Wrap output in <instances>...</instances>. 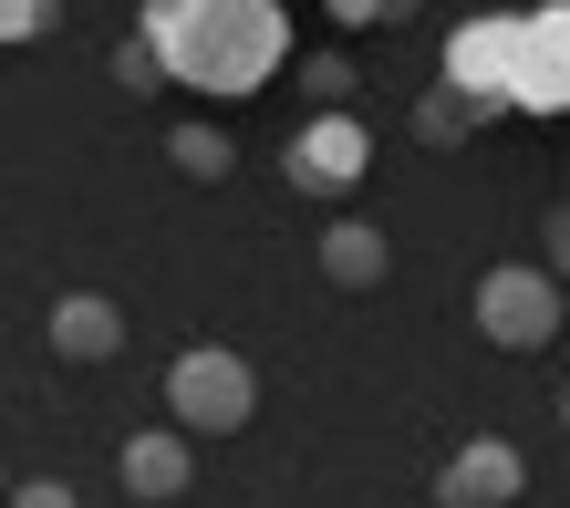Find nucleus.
Returning <instances> with one entry per match:
<instances>
[{"label": "nucleus", "mask_w": 570, "mask_h": 508, "mask_svg": "<svg viewBox=\"0 0 570 508\" xmlns=\"http://www.w3.org/2000/svg\"><path fill=\"white\" fill-rule=\"evenodd\" d=\"M146 52L166 84L259 94L291 62V11L281 0H146Z\"/></svg>", "instance_id": "f257e3e1"}, {"label": "nucleus", "mask_w": 570, "mask_h": 508, "mask_svg": "<svg viewBox=\"0 0 570 508\" xmlns=\"http://www.w3.org/2000/svg\"><path fill=\"white\" fill-rule=\"evenodd\" d=\"M166 416H177V436H239L259 416V374L228 343H187L166 363Z\"/></svg>", "instance_id": "f03ea898"}, {"label": "nucleus", "mask_w": 570, "mask_h": 508, "mask_svg": "<svg viewBox=\"0 0 570 508\" xmlns=\"http://www.w3.org/2000/svg\"><path fill=\"white\" fill-rule=\"evenodd\" d=\"M560 301L570 291L550 281L540 260H498L488 281H478V332H488L498 353H550L560 343Z\"/></svg>", "instance_id": "7ed1b4c3"}, {"label": "nucleus", "mask_w": 570, "mask_h": 508, "mask_svg": "<svg viewBox=\"0 0 570 508\" xmlns=\"http://www.w3.org/2000/svg\"><path fill=\"white\" fill-rule=\"evenodd\" d=\"M363 177H374V135H363L353 105H332V115H312L291 135V187L301 197H353Z\"/></svg>", "instance_id": "20e7f679"}, {"label": "nucleus", "mask_w": 570, "mask_h": 508, "mask_svg": "<svg viewBox=\"0 0 570 508\" xmlns=\"http://www.w3.org/2000/svg\"><path fill=\"white\" fill-rule=\"evenodd\" d=\"M446 84L466 94V105L509 115V84H519V11H478L446 31Z\"/></svg>", "instance_id": "39448f33"}, {"label": "nucleus", "mask_w": 570, "mask_h": 508, "mask_svg": "<svg viewBox=\"0 0 570 508\" xmlns=\"http://www.w3.org/2000/svg\"><path fill=\"white\" fill-rule=\"evenodd\" d=\"M509 115H570V0L519 11V84H509Z\"/></svg>", "instance_id": "423d86ee"}, {"label": "nucleus", "mask_w": 570, "mask_h": 508, "mask_svg": "<svg viewBox=\"0 0 570 508\" xmlns=\"http://www.w3.org/2000/svg\"><path fill=\"white\" fill-rule=\"evenodd\" d=\"M519 498H529V457L509 436H466L435 478V508H519Z\"/></svg>", "instance_id": "0eeeda50"}, {"label": "nucleus", "mask_w": 570, "mask_h": 508, "mask_svg": "<svg viewBox=\"0 0 570 508\" xmlns=\"http://www.w3.org/2000/svg\"><path fill=\"white\" fill-rule=\"evenodd\" d=\"M115 478H125V498H146V508L187 498V478H197V436H177V426H146V436H125Z\"/></svg>", "instance_id": "6e6552de"}, {"label": "nucleus", "mask_w": 570, "mask_h": 508, "mask_svg": "<svg viewBox=\"0 0 570 508\" xmlns=\"http://www.w3.org/2000/svg\"><path fill=\"white\" fill-rule=\"evenodd\" d=\"M42 332H52L62 363H115V353H125V312H115L105 291H62Z\"/></svg>", "instance_id": "1a4fd4ad"}, {"label": "nucleus", "mask_w": 570, "mask_h": 508, "mask_svg": "<svg viewBox=\"0 0 570 508\" xmlns=\"http://www.w3.org/2000/svg\"><path fill=\"white\" fill-rule=\"evenodd\" d=\"M384 270H394L384 228H363V218H332V228H322V281H332V291H374Z\"/></svg>", "instance_id": "9d476101"}, {"label": "nucleus", "mask_w": 570, "mask_h": 508, "mask_svg": "<svg viewBox=\"0 0 570 508\" xmlns=\"http://www.w3.org/2000/svg\"><path fill=\"white\" fill-rule=\"evenodd\" d=\"M488 125V105H466L456 84H435V94H415V135L425 146H466V135Z\"/></svg>", "instance_id": "9b49d317"}, {"label": "nucleus", "mask_w": 570, "mask_h": 508, "mask_svg": "<svg viewBox=\"0 0 570 508\" xmlns=\"http://www.w3.org/2000/svg\"><path fill=\"white\" fill-rule=\"evenodd\" d=\"M166 156H177V166H187L197 187H208V177H228V166H239V146H228L218 125H177V135H166Z\"/></svg>", "instance_id": "f8f14e48"}, {"label": "nucleus", "mask_w": 570, "mask_h": 508, "mask_svg": "<svg viewBox=\"0 0 570 508\" xmlns=\"http://www.w3.org/2000/svg\"><path fill=\"white\" fill-rule=\"evenodd\" d=\"M301 94H312V115L353 105V62H343V52H312V62H301Z\"/></svg>", "instance_id": "ddd939ff"}, {"label": "nucleus", "mask_w": 570, "mask_h": 508, "mask_svg": "<svg viewBox=\"0 0 570 508\" xmlns=\"http://www.w3.org/2000/svg\"><path fill=\"white\" fill-rule=\"evenodd\" d=\"M62 21V0H0V42H42Z\"/></svg>", "instance_id": "4468645a"}, {"label": "nucleus", "mask_w": 570, "mask_h": 508, "mask_svg": "<svg viewBox=\"0 0 570 508\" xmlns=\"http://www.w3.org/2000/svg\"><path fill=\"white\" fill-rule=\"evenodd\" d=\"M115 84H125V94H156V84H166L156 52H146V31H136V42H115Z\"/></svg>", "instance_id": "2eb2a0df"}, {"label": "nucleus", "mask_w": 570, "mask_h": 508, "mask_svg": "<svg viewBox=\"0 0 570 508\" xmlns=\"http://www.w3.org/2000/svg\"><path fill=\"white\" fill-rule=\"evenodd\" d=\"M540 250H550V260H540V270H550V281H560V291H570V197H560V208H550V218H540Z\"/></svg>", "instance_id": "dca6fc26"}, {"label": "nucleus", "mask_w": 570, "mask_h": 508, "mask_svg": "<svg viewBox=\"0 0 570 508\" xmlns=\"http://www.w3.org/2000/svg\"><path fill=\"white\" fill-rule=\"evenodd\" d=\"M11 508H83V498L62 488V478H21V488H11Z\"/></svg>", "instance_id": "f3484780"}, {"label": "nucleus", "mask_w": 570, "mask_h": 508, "mask_svg": "<svg viewBox=\"0 0 570 508\" xmlns=\"http://www.w3.org/2000/svg\"><path fill=\"white\" fill-rule=\"evenodd\" d=\"M322 11L343 21V31H363V21H384V0H322Z\"/></svg>", "instance_id": "a211bd4d"}, {"label": "nucleus", "mask_w": 570, "mask_h": 508, "mask_svg": "<svg viewBox=\"0 0 570 508\" xmlns=\"http://www.w3.org/2000/svg\"><path fill=\"white\" fill-rule=\"evenodd\" d=\"M560 426H570V384H560Z\"/></svg>", "instance_id": "6ab92c4d"}]
</instances>
